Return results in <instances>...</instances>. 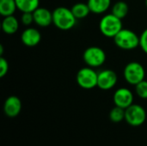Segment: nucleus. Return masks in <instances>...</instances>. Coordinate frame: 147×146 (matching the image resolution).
<instances>
[{
  "mask_svg": "<svg viewBox=\"0 0 147 146\" xmlns=\"http://www.w3.org/2000/svg\"><path fill=\"white\" fill-rule=\"evenodd\" d=\"M22 101L16 96H9L3 103L4 114L9 118H15L18 116L22 111Z\"/></svg>",
  "mask_w": 147,
  "mask_h": 146,
  "instance_id": "10",
  "label": "nucleus"
},
{
  "mask_svg": "<svg viewBox=\"0 0 147 146\" xmlns=\"http://www.w3.org/2000/svg\"><path fill=\"white\" fill-rule=\"evenodd\" d=\"M21 22L25 26H29L34 22V15L32 12H24L21 15Z\"/></svg>",
  "mask_w": 147,
  "mask_h": 146,
  "instance_id": "21",
  "label": "nucleus"
},
{
  "mask_svg": "<svg viewBox=\"0 0 147 146\" xmlns=\"http://www.w3.org/2000/svg\"><path fill=\"white\" fill-rule=\"evenodd\" d=\"M97 79L98 72L90 66L81 68L76 75L77 83L84 89H92L97 87Z\"/></svg>",
  "mask_w": 147,
  "mask_h": 146,
  "instance_id": "6",
  "label": "nucleus"
},
{
  "mask_svg": "<svg viewBox=\"0 0 147 146\" xmlns=\"http://www.w3.org/2000/svg\"><path fill=\"white\" fill-rule=\"evenodd\" d=\"M134 93L128 88H119L117 89L113 96V102L115 106L122 108L124 109L134 104Z\"/></svg>",
  "mask_w": 147,
  "mask_h": 146,
  "instance_id": "9",
  "label": "nucleus"
},
{
  "mask_svg": "<svg viewBox=\"0 0 147 146\" xmlns=\"http://www.w3.org/2000/svg\"><path fill=\"white\" fill-rule=\"evenodd\" d=\"M109 119L114 123H120L125 120V109L115 106L109 112Z\"/></svg>",
  "mask_w": 147,
  "mask_h": 146,
  "instance_id": "19",
  "label": "nucleus"
},
{
  "mask_svg": "<svg viewBox=\"0 0 147 146\" xmlns=\"http://www.w3.org/2000/svg\"><path fill=\"white\" fill-rule=\"evenodd\" d=\"M9 71V63L3 56L0 58V77H3Z\"/></svg>",
  "mask_w": 147,
  "mask_h": 146,
  "instance_id": "23",
  "label": "nucleus"
},
{
  "mask_svg": "<svg viewBox=\"0 0 147 146\" xmlns=\"http://www.w3.org/2000/svg\"><path fill=\"white\" fill-rule=\"evenodd\" d=\"M16 9V0H0V14L3 17L13 15Z\"/></svg>",
  "mask_w": 147,
  "mask_h": 146,
  "instance_id": "17",
  "label": "nucleus"
},
{
  "mask_svg": "<svg viewBox=\"0 0 147 146\" xmlns=\"http://www.w3.org/2000/svg\"><path fill=\"white\" fill-rule=\"evenodd\" d=\"M19 21L13 15L3 17L2 21V30L6 34H14L19 29Z\"/></svg>",
  "mask_w": 147,
  "mask_h": 146,
  "instance_id": "13",
  "label": "nucleus"
},
{
  "mask_svg": "<svg viewBox=\"0 0 147 146\" xmlns=\"http://www.w3.org/2000/svg\"><path fill=\"white\" fill-rule=\"evenodd\" d=\"M146 120V109L139 104H132L125 109V120L132 126H140Z\"/></svg>",
  "mask_w": 147,
  "mask_h": 146,
  "instance_id": "7",
  "label": "nucleus"
},
{
  "mask_svg": "<svg viewBox=\"0 0 147 146\" xmlns=\"http://www.w3.org/2000/svg\"><path fill=\"white\" fill-rule=\"evenodd\" d=\"M17 9L22 13L34 12L40 7V0H16Z\"/></svg>",
  "mask_w": 147,
  "mask_h": 146,
  "instance_id": "15",
  "label": "nucleus"
},
{
  "mask_svg": "<svg viewBox=\"0 0 147 146\" xmlns=\"http://www.w3.org/2000/svg\"><path fill=\"white\" fill-rule=\"evenodd\" d=\"M78 19L73 15L71 9L60 6L53 11V24L62 31H68L77 24Z\"/></svg>",
  "mask_w": 147,
  "mask_h": 146,
  "instance_id": "1",
  "label": "nucleus"
},
{
  "mask_svg": "<svg viewBox=\"0 0 147 146\" xmlns=\"http://www.w3.org/2000/svg\"><path fill=\"white\" fill-rule=\"evenodd\" d=\"M123 77L126 82L130 85H137L145 80L146 69L142 64L137 61H132L126 65L123 70Z\"/></svg>",
  "mask_w": 147,
  "mask_h": 146,
  "instance_id": "4",
  "label": "nucleus"
},
{
  "mask_svg": "<svg viewBox=\"0 0 147 146\" xmlns=\"http://www.w3.org/2000/svg\"><path fill=\"white\" fill-rule=\"evenodd\" d=\"M118 82L117 74L110 69H104L98 72L97 87L102 90L112 89Z\"/></svg>",
  "mask_w": 147,
  "mask_h": 146,
  "instance_id": "8",
  "label": "nucleus"
},
{
  "mask_svg": "<svg viewBox=\"0 0 147 146\" xmlns=\"http://www.w3.org/2000/svg\"><path fill=\"white\" fill-rule=\"evenodd\" d=\"M3 45H0V55L3 56Z\"/></svg>",
  "mask_w": 147,
  "mask_h": 146,
  "instance_id": "24",
  "label": "nucleus"
},
{
  "mask_svg": "<svg viewBox=\"0 0 147 146\" xmlns=\"http://www.w3.org/2000/svg\"><path fill=\"white\" fill-rule=\"evenodd\" d=\"M128 12H129L128 4L125 1H122V0L117 1L111 7V13L121 20L127 15Z\"/></svg>",
  "mask_w": 147,
  "mask_h": 146,
  "instance_id": "16",
  "label": "nucleus"
},
{
  "mask_svg": "<svg viewBox=\"0 0 147 146\" xmlns=\"http://www.w3.org/2000/svg\"><path fill=\"white\" fill-rule=\"evenodd\" d=\"M135 87L136 95L141 99H147V80H143L139 83Z\"/></svg>",
  "mask_w": 147,
  "mask_h": 146,
  "instance_id": "20",
  "label": "nucleus"
},
{
  "mask_svg": "<svg viewBox=\"0 0 147 146\" xmlns=\"http://www.w3.org/2000/svg\"><path fill=\"white\" fill-rule=\"evenodd\" d=\"M146 6L147 8V0H146Z\"/></svg>",
  "mask_w": 147,
  "mask_h": 146,
  "instance_id": "25",
  "label": "nucleus"
},
{
  "mask_svg": "<svg viewBox=\"0 0 147 146\" xmlns=\"http://www.w3.org/2000/svg\"><path fill=\"white\" fill-rule=\"evenodd\" d=\"M21 40L26 46H35L41 40V34L38 29L34 28H27L22 31L21 34Z\"/></svg>",
  "mask_w": 147,
  "mask_h": 146,
  "instance_id": "12",
  "label": "nucleus"
},
{
  "mask_svg": "<svg viewBox=\"0 0 147 146\" xmlns=\"http://www.w3.org/2000/svg\"><path fill=\"white\" fill-rule=\"evenodd\" d=\"M122 28L123 24L121 19L112 13L104 15L99 22V30L101 34L107 38L114 39Z\"/></svg>",
  "mask_w": 147,
  "mask_h": 146,
  "instance_id": "2",
  "label": "nucleus"
},
{
  "mask_svg": "<svg viewBox=\"0 0 147 146\" xmlns=\"http://www.w3.org/2000/svg\"><path fill=\"white\" fill-rule=\"evenodd\" d=\"M71 9L78 20L87 17L90 13V9L87 3H77L71 7Z\"/></svg>",
  "mask_w": 147,
  "mask_h": 146,
  "instance_id": "18",
  "label": "nucleus"
},
{
  "mask_svg": "<svg viewBox=\"0 0 147 146\" xmlns=\"http://www.w3.org/2000/svg\"><path fill=\"white\" fill-rule=\"evenodd\" d=\"M117 47L125 51H132L140 46V35L128 28H122L114 38Z\"/></svg>",
  "mask_w": 147,
  "mask_h": 146,
  "instance_id": "3",
  "label": "nucleus"
},
{
  "mask_svg": "<svg viewBox=\"0 0 147 146\" xmlns=\"http://www.w3.org/2000/svg\"><path fill=\"white\" fill-rule=\"evenodd\" d=\"M111 1L112 0H88L87 3L91 13L101 15L109 10L111 6Z\"/></svg>",
  "mask_w": 147,
  "mask_h": 146,
  "instance_id": "14",
  "label": "nucleus"
},
{
  "mask_svg": "<svg viewBox=\"0 0 147 146\" xmlns=\"http://www.w3.org/2000/svg\"><path fill=\"white\" fill-rule=\"evenodd\" d=\"M34 22L40 27L46 28L53 23V12L44 7H39L34 12Z\"/></svg>",
  "mask_w": 147,
  "mask_h": 146,
  "instance_id": "11",
  "label": "nucleus"
},
{
  "mask_svg": "<svg viewBox=\"0 0 147 146\" xmlns=\"http://www.w3.org/2000/svg\"><path fill=\"white\" fill-rule=\"evenodd\" d=\"M107 56L105 51L96 46L87 47L83 53V60L87 66L98 68L104 65Z\"/></svg>",
  "mask_w": 147,
  "mask_h": 146,
  "instance_id": "5",
  "label": "nucleus"
},
{
  "mask_svg": "<svg viewBox=\"0 0 147 146\" xmlns=\"http://www.w3.org/2000/svg\"><path fill=\"white\" fill-rule=\"evenodd\" d=\"M140 47L147 54V28H146L140 35Z\"/></svg>",
  "mask_w": 147,
  "mask_h": 146,
  "instance_id": "22",
  "label": "nucleus"
}]
</instances>
